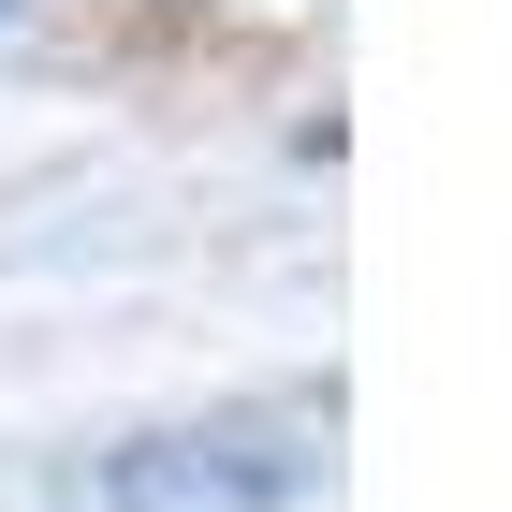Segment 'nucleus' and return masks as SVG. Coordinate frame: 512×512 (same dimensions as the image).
<instances>
[]
</instances>
